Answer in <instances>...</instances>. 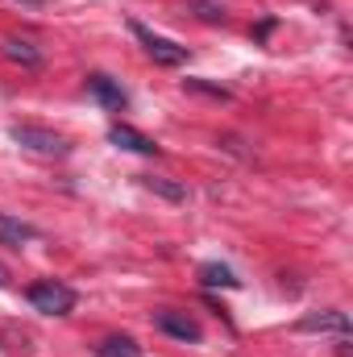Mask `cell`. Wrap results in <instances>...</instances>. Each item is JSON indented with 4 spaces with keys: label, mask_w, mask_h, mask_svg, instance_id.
Returning <instances> with one entry per match:
<instances>
[{
    "label": "cell",
    "mask_w": 353,
    "mask_h": 357,
    "mask_svg": "<svg viewBox=\"0 0 353 357\" xmlns=\"http://www.w3.org/2000/svg\"><path fill=\"white\" fill-rule=\"evenodd\" d=\"M295 328L299 333H337V337H350V316L345 312H308Z\"/></svg>",
    "instance_id": "6"
},
{
    "label": "cell",
    "mask_w": 353,
    "mask_h": 357,
    "mask_svg": "<svg viewBox=\"0 0 353 357\" xmlns=\"http://www.w3.org/2000/svg\"><path fill=\"white\" fill-rule=\"evenodd\" d=\"M195 274H200V287H208V291H216V287L220 291H237L241 287V278L225 266V262H204Z\"/></svg>",
    "instance_id": "10"
},
{
    "label": "cell",
    "mask_w": 353,
    "mask_h": 357,
    "mask_svg": "<svg viewBox=\"0 0 353 357\" xmlns=\"http://www.w3.org/2000/svg\"><path fill=\"white\" fill-rule=\"evenodd\" d=\"M129 33L146 46V54L154 59V63H163V67H179V63H187V46H179L171 38H163V33H154V29H146L142 21H129Z\"/></svg>",
    "instance_id": "3"
},
{
    "label": "cell",
    "mask_w": 353,
    "mask_h": 357,
    "mask_svg": "<svg viewBox=\"0 0 353 357\" xmlns=\"http://www.w3.org/2000/svg\"><path fill=\"white\" fill-rule=\"evenodd\" d=\"M183 91H200V96H212V100H233V91L229 88L208 84V79H183Z\"/></svg>",
    "instance_id": "13"
},
{
    "label": "cell",
    "mask_w": 353,
    "mask_h": 357,
    "mask_svg": "<svg viewBox=\"0 0 353 357\" xmlns=\"http://www.w3.org/2000/svg\"><path fill=\"white\" fill-rule=\"evenodd\" d=\"M38 237H42V233H38L29 220L0 212V245H8V250H21V245H29V241H38Z\"/></svg>",
    "instance_id": "7"
},
{
    "label": "cell",
    "mask_w": 353,
    "mask_h": 357,
    "mask_svg": "<svg viewBox=\"0 0 353 357\" xmlns=\"http://www.w3.org/2000/svg\"><path fill=\"white\" fill-rule=\"evenodd\" d=\"M142 187H146V191H154V195H163V199H171V204H183V199H187V187H183V183H175V178L142 175Z\"/></svg>",
    "instance_id": "12"
},
{
    "label": "cell",
    "mask_w": 353,
    "mask_h": 357,
    "mask_svg": "<svg viewBox=\"0 0 353 357\" xmlns=\"http://www.w3.org/2000/svg\"><path fill=\"white\" fill-rule=\"evenodd\" d=\"M0 287H8V270L0 266Z\"/></svg>",
    "instance_id": "16"
},
{
    "label": "cell",
    "mask_w": 353,
    "mask_h": 357,
    "mask_svg": "<svg viewBox=\"0 0 353 357\" xmlns=\"http://www.w3.org/2000/svg\"><path fill=\"white\" fill-rule=\"evenodd\" d=\"M29 303H33V312H42V316H71V312H75V291H71L67 282L42 278V282L29 287Z\"/></svg>",
    "instance_id": "2"
},
{
    "label": "cell",
    "mask_w": 353,
    "mask_h": 357,
    "mask_svg": "<svg viewBox=\"0 0 353 357\" xmlns=\"http://www.w3.org/2000/svg\"><path fill=\"white\" fill-rule=\"evenodd\" d=\"M337 357H353V349H350V337H341V345H337Z\"/></svg>",
    "instance_id": "15"
},
{
    "label": "cell",
    "mask_w": 353,
    "mask_h": 357,
    "mask_svg": "<svg viewBox=\"0 0 353 357\" xmlns=\"http://www.w3.org/2000/svg\"><path fill=\"white\" fill-rule=\"evenodd\" d=\"M8 137H13L21 150L42 154V158H67V154H71V142H67L63 133H54V129H42V125H13Z\"/></svg>",
    "instance_id": "1"
},
{
    "label": "cell",
    "mask_w": 353,
    "mask_h": 357,
    "mask_svg": "<svg viewBox=\"0 0 353 357\" xmlns=\"http://www.w3.org/2000/svg\"><path fill=\"white\" fill-rule=\"evenodd\" d=\"M154 324H158L167 337H175V341H191V345L204 337V333H200V324H195L191 316H183V312H158V316H154Z\"/></svg>",
    "instance_id": "8"
},
{
    "label": "cell",
    "mask_w": 353,
    "mask_h": 357,
    "mask_svg": "<svg viewBox=\"0 0 353 357\" xmlns=\"http://www.w3.org/2000/svg\"><path fill=\"white\" fill-rule=\"evenodd\" d=\"M0 50H4V59H8V63H17V67H25V71H38V67L46 63V59H42V50H38L33 42H25V38H4V46H0Z\"/></svg>",
    "instance_id": "9"
},
{
    "label": "cell",
    "mask_w": 353,
    "mask_h": 357,
    "mask_svg": "<svg viewBox=\"0 0 353 357\" xmlns=\"http://www.w3.org/2000/svg\"><path fill=\"white\" fill-rule=\"evenodd\" d=\"M108 142H112L117 150H129V154H142V158H158V154H163V146H158L154 137L137 133L133 125H112V129H108Z\"/></svg>",
    "instance_id": "4"
},
{
    "label": "cell",
    "mask_w": 353,
    "mask_h": 357,
    "mask_svg": "<svg viewBox=\"0 0 353 357\" xmlns=\"http://www.w3.org/2000/svg\"><path fill=\"white\" fill-rule=\"evenodd\" d=\"M146 349L133 341V337H104L96 345V357H142Z\"/></svg>",
    "instance_id": "11"
},
{
    "label": "cell",
    "mask_w": 353,
    "mask_h": 357,
    "mask_svg": "<svg viewBox=\"0 0 353 357\" xmlns=\"http://www.w3.org/2000/svg\"><path fill=\"white\" fill-rule=\"evenodd\" d=\"M21 4H33V8H42V4H46V0H21Z\"/></svg>",
    "instance_id": "17"
},
{
    "label": "cell",
    "mask_w": 353,
    "mask_h": 357,
    "mask_svg": "<svg viewBox=\"0 0 353 357\" xmlns=\"http://www.w3.org/2000/svg\"><path fill=\"white\" fill-rule=\"evenodd\" d=\"M88 96L91 100H100L104 108H112V112H121L125 104H129V96H125V88L112 79V75H104V71H96V75H88Z\"/></svg>",
    "instance_id": "5"
},
{
    "label": "cell",
    "mask_w": 353,
    "mask_h": 357,
    "mask_svg": "<svg viewBox=\"0 0 353 357\" xmlns=\"http://www.w3.org/2000/svg\"><path fill=\"white\" fill-rule=\"evenodd\" d=\"M274 25H278V21H274V17H266L262 25H258V29H254V38H266V33H270V29H274Z\"/></svg>",
    "instance_id": "14"
}]
</instances>
